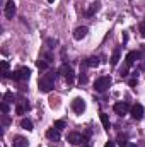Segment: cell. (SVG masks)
<instances>
[{"label":"cell","instance_id":"836d02e7","mask_svg":"<svg viewBox=\"0 0 145 147\" xmlns=\"http://www.w3.org/2000/svg\"><path fill=\"white\" fill-rule=\"evenodd\" d=\"M48 2H50V3H53V2H55V0H48Z\"/></svg>","mask_w":145,"mask_h":147},{"label":"cell","instance_id":"ffe728a7","mask_svg":"<svg viewBox=\"0 0 145 147\" xmlns=\"http://www.w3.org/2000/svg\"><path fill=\"white\" fill-rule=\"evenodd\" d=\"M2 75L3 77H12L9 72V62L7 60H2Z\"/></svg>","mask_w":145,"mask_h":147},{"label":"cell","instance_id":"4dcf8cb0","mask_svg":"<svg viewBox=\"0 0 145 147\" xmlns=\"http://www.w3.org/2000/svg\"><path fill=\"white\" fill-rule=\"evenodd\" d=\"M104 147H116V144H114V142H111V140H109V142H106V146Z\"/></svg>","mask_w":145,"mask_h":147},{"label":"cell","instance_id":"d4e9b609","mask_svg":"<svg viewBox=\"0 0 145 147\" xmlns=\"http://www.w3.org/2000/svg\"><path fill=\"white\" fill-rule=\"evenodd\" d=\"M3 101H5V103H14V94H12V92H5Z\"/></svg>","mask_w":145,"mask_h":147},{"label":"cell","instance_id":"2e32d148","mask_svg":"<svg viewBox=\"0 0 145 147\" xmlns=\"http://www.w3.org/2000/svg\"><path fill=\"white\" fill-rule=\"evenodd\" d=\"M119 53H121L119 46H118V48H114L113 57H111V65H113V67H116V65H118V62H119Z\"/></svg>","mask_w":145,"mask_h":147},{"label":"cell","instance_id":"d6a6232c","mask_svg":"<svg viewBox=\"0 0 145 147\" xmlns=\"http://www.w3.org/2000/svg\"><path fill=\"white\" fill-rule=\"evenodd\" d=\"M82 147H92V146H89V144H85V146H82Z\"/></svg>","mask_w":145,"mask_h":147},{"label":"cell","instance_id":"603a6c76","mask_svg":"<svg viewBox=\"0 0 145 147\" xmlns=\"http://www.w3.org/2000/svg\"><path fill=\"white\" fill-rule=\"evenodd\" d=\"M36 65H38V69H39V70H46L50 63H48V62H44L43 58H39V60H38V62H36Z\"/></svg>","mask_w":145,"mask_h":147},{"label":"cell","instance_id":"6da1fadb","mask_svg":"<svg viewBox=\"0 0 145 147\" xmlns=\"http://www.w3.org/2000/svg\"><path fill=\"white\" fill-rule=\"evenodd\" d=\"M55 79H56V74L53 72V70L43 74V75L39 77V82H38L39 91H41V92H50V91L55 87Z\"/></svg>","mask_w":145,"mask_h":147},{"label":"cell","instance_id":"cb8c5ba5","mask_svg":"<svg viewBox=\"0 0 145 147\" xmlns=\"http://www.w3.org/2000/svg\"><path fill=\"white\" fill-rule=\"evenodd\" d=\"M53 127H55V128H58V130H63V128H65V127H67V123H65V121H63V120H56V121H55V125H53Z\"/></svg>","mask_w":145,"mask_h":147},{"label":"cell","instance_id":"ac0fdd59","mask_svg":"<svg viewBox=\"0 0 145 147\" xmlns=\"http://www.w3.org/2000/svg\"><path fill=\"white\" fill-rule=\"evenodd\" d=\"M21 127H22L24 130L31 132V130H33V121H31V120H28V118H22V120H21Z\"/></svg>","mask_w":145,"mask_h":147},{"label":"cell","instance_id":"8992f818","mask_svg":"<svg viewBox=\"0 0 145 147\" xmlns=\"http://www.w3.org/2000/svg\"><path fill=\"white\" fill-rule=\"evenodd\" d=\"M15 10H17V7H15L14 0H7V3H5V9H3V14H5V17H7V19H14V16H15Z\"/></svg>","mask_w":145,"mask_h":147},{"label":"cell","instance_id":"7c38bea8","mask_svg":"<svg viewBox=\"0 0 145 147\" xmlns=\"http://www.w3.org/2000/svg\"><path fill=\"white\" fill-rule=\"evenodd\" d=\"M87 33H89V29H87L85 26H80V28H77V29L73 31V38L79 41V39H82V38L87 36Z\"/></svg>","mask_w":145,"mask_h":147},{"label":"cell","instance_id":"277c9868","mask_svg":"<svg viewBox=\"0 0 145 147\" xmlns=\"http://www.w3.org/2000/svg\"><path fill=\"white\" fill-rule=\"evenodd\" d=\"M113 110H114V113H116V115H119V116H125L128 111L132 110V106H130L128 103H125V101H118V103H114Z\"/></svg>","mask_w":145,"mask_h":147},{"label":"cell","instance_id":"1f68e13d","mask_svg":"<svg viewBox=\"0 0 145 147\" xmlns=\"http://www.w3.org/2000/svg\"><path fill=\"white\" fill-rule=\"evenodd\" d=\"M126 147H137V146H135V144H130V142H128V146H126Z\"/></svg>","mask_w":145,"mask_h":147},{"label":"cell","instance_id":"f546056e","mask_svg":"<svg viewBox=\"0 0 145 147\" xmlns=\"http://www.w3.org/2000/svg\"><path fill=\"white\" fill-rule=\"evenodd\" d=\"M50 106L51 108H56L58 106V99H50Z\"/></svg>","mask_w":145,"mask_h":147},{"label":"cell","instance_id":"8fae6325","mask_svg":"<svg viewBox=\"0 0 145 147\" xmlns=\"http://www.w3.org/2000/svg\"><path fill=\"white\" fill-rule=\"evenodd\" d=\"M67 140H68L72 146H79L80 142H84V137H82L79 132H70V134H68V137H67Z\"/></svg>","mask_w":145,"mask_h":147},{"label":"cell","instance_id":"9a60e30c","mask_svg":"<svg viewBox=\"0 0 145 147\" xmlns=\"http://www.w3.org/2000/svg\"><path fill=\"white\" fill-rule=\"evenodd\" d=\"M60 132H62V130H58V128L53 127V128H50V130L46 132V137L51 139V140H60Z\"/></svg>","mask_w":145,"mask_h":147},{"label":"cell","instance_id":"5b68a950","mask_svg":"<svg viewBox=\"0 0 145 147\" xmlns=\"http://www.w3.org/2000/svg\"><path fill=\"white\" fill-rule=\"evenodd\" d=\"M60 74H63V75H65V80H67L68 84H72L73 79H75V74H73L72 67H70V65H67V63H63V65L60 67Z\"/></svg>","mask_w":145,"mask_h":147},{"label":"cell","instance_id":"30bf717a","mask_svg":"<svg viewBox=\"0 0 145 147\" xmlns=\"http://www.w3.org/2000/svg\"><path fill=\"white\" fill-rule=\"evenodd\" d=\"M72 110L75 111V113H84V110H85V103H84V99H80V98H75L72 101Z\"/></svg>","mask_w":145,"mask_h":147},{"label":"cell","instance_id":"9c48e42d","mask_svg":"<svg viewBox=\"0 0 145 147\" xmlns=\"http://www.w3.org/2000/svg\"><path fill=\"white\" fill-rule=\"evenodd\" d=\"M142 58V55H140V51H130L128 55H126V58H125V63H126V67H132L137 60H140Z\"/></svg>","mask_w":145,"mask_h":147},{"label":"cell","instance_id":"52a82bcc","mask_svg":"<svg viewBox=\"0 0 145 147\" xmlns=\"http://www.w3.org/2000/svg\"><path fill=\"white\" fill-rule=\"evenodd\" d=\"M144 113H145V110H144V106H142L140 103L133 105L132 110H130V115H132L135 120H142V118H144Z\"/></svg>","mask_w":145,"mask_h":147},{"label":"cell","instance_id":"484cf974","mask_svg":"<svg viewBox=\"0 0 145 147\" xmlns=\"http://www.w3.org/2000/svg\"><path fill=\"white\" fill-rule=\"evenodd\" d=\"M79 82H80V84H85V82H87V74L84 72V70L79 74Z\"/></svg>","mask_w":145,"mask_h":147},{"label":"cell","instance_id":"83f0119b","mask_svg":"<svg viewBox=\"0 0 145 147\" xmlns=\"http://www.w3.org/2000/svg\"><path fill=\"white\" fill-rule=\"evenodd\" d=\"M138 31H140L142 38H145V22H140V26H138Z\"/></svg>","mask_w":145,"mask_h":147},{"label":"cell","instance_id":"4fadbf2b","mask_svg":"<svg viewBox=\"0 0 145 147\" xmlns=\"http://www.w3.org/2000/svg\"><path fill=\"white\" fill-rule=\"evenodd\" d=\"M12 147H29V142H28V139L26 137H15L14 139V142H12Z\"/></svg>","mask_w":145,"mask_h":147},{"label":"cell","instance_id":"ba28073f","mask_svg":"<svg viewBox=\"0 0 145 147\" xmlns=\"http://www.w3.org/2000/svg\"><path fill=\"white\" fill-rule=\"evenodd\" d=\"M31 110V105L28 103V99H19L17 101V106H15V113L17 115H24L26 111Z\"/></svg>","mask_w":145,"mask_h":147},{"label":"cell","instance_id":"7a4b0ae2","mask_svg":"<svg viewBox=\"0 0 145 147\" xmlns=\"http://www.w3.org/2000/svg\"><path fill=\"white\" fill-rule=\"evenodd\" d=\"M29 77H31V70L28 67H21L15 72H12V79L15 82H26V80H29Z\"/></svg>","mask_w":145,"mask_h":147},{"label":"cell","instance_id":"d6986e66","mask_svg":"<svg viewBox=\"0 0 145 147\" xmlns=\"http://www.w3.org/2000/svg\"><path fill=\"white\" fill-rule=\"evenodd\" d=\"M118 146L119 147H126L128 146V135H126V134H123V135L119 134V135H118Z\"/></svg>","mask_w":145,"mask_h":147},{"label":"cell","instance_id":"3957f363","mask_svg":"<svg viewBox=\"0 0 145 147\" xmlns=\"http://www.w3.org/2000/svg\"><path fill=\"white\" fill-rule=\"evenodd\" d=\"M111 77H108V75H104V77H99L96 82H94V89L97 91V92H106L108 91V87L111 86Z\"/></svg>","mask_w":145,"mask_h":147},{"label":"cell","instance_id":"44dd1931","mask_svg":"<svg viewBox=\"0 0 145 147\" xmlns=\"http://www.w3.org/2000/svg\"><path fill=\"white\" fill-rule=\"evenodd\" d=\"M85 65H87V67H97V65H99V58H97V57H91V58H87Z\"/></svg>","mask_w":145,"mask_h":147},{"label":"cell","instance_id":"7402d4cb","mask_svg":"<svg viewBox=\"0 0 145 147\" xmlns=\"http://www.w3.org/2000/svg\"><path fill=\"white\" fill-rule=\"evenodd\" d=\"M39 58H43V60H44V62H48V63H51V62H53V55H51L50 51H43Z\"/></svg>","mask_w":145,"mask_h":147},{"label":"cell","instance_id":"f1b7e54d","mask_svg":"<svg viewBox=\"0 0 145 147\" xmlns=\"http://www.w3.org/2000/svg\"><path fill=\"white\" fill-rule=\"evenodd\" d=\"M2 111L3 113H9V103H5V101L2 103Z\"/></svg>","mask_w":145,"mask_h":147},{"label":"cell","instance_id":"5bb4252c","mask_svg":"<svg viewBox=\"0 0 145 147\" xmlns=\"http://www.w3.org/2000/svg\"><path fill=\"white\" fill-rule=\"evenodd\" d=\"M99 9H101V2H94V3H91V7L85 10V16H87V17H92Z\"/></svg>","mask_w":145,"mask_h":147},{"label":"cell","instance_id":"e0dca14e","mask_svg":"<svg viewBox=\"0 0 145 147\" xmlns=\"http://www.w3.org/2000/svg\"><path fill=\"white\" fill-rule=\"evenodd\" d=\"M101 121H103V127H104V130L106 132H109V128H111V123H109V118H108V115L103 111L101 113Z\"/></svg>","mask_w":145,"mask_h":147},{"label":"cell","instance_id":"4316f807","mask_svg":"<svg viewBox=\"0 0 145 147\" xmlns=\"http://www.w3.org/2000/svg\"><path fill=\"white\" fill-rule=\"evenodd\" d=\"M2 121H3V127H9V125H10V116H9L7 113H3V120H2Z\"/></svg>","mask_w":145,"mask_h":147}]
</instances>
